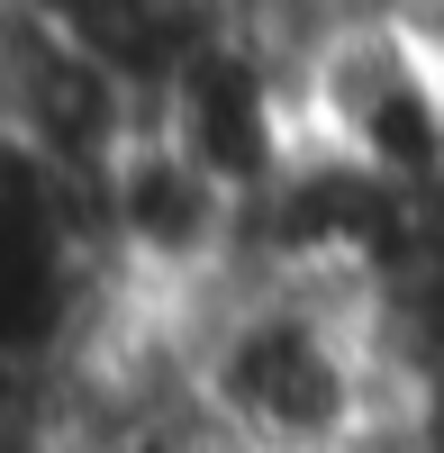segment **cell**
<instances>
[{"instance_id":"cell-1","label":"cell","mask_w":444,"mask_h":453,"mask_svg":"<svg viewBox=\"0 0 444 453\" xmlns=\"http://www.w3.org/2000/svg\"><path fill=\"white\" fill-rule=\"evenodd\" d=\"M200 426L236 453H372L409 408L381 290L326 273H218L181 299Z\"/></svg>"},{"instance_id":"cell-2","label":"cell","mask_w":444,"mask_h":453,"mask_svg":"<svg viewBox=\"0 0 444 453\" xmlns=\"http://www.w3.org/2000/svg\"><path fill=\"white\" fill-rule=\"evenodd\" d=\"M300 127L318 155L435 209L444 200V82L409 19H354L300 64Z\"/></svg>"}]
</instances>
